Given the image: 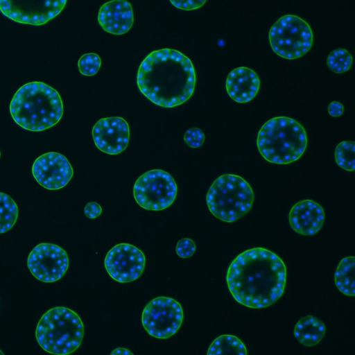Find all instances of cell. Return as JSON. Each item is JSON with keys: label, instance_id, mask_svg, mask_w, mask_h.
<instances>
[{"label": "cell", "instance_id": "6da1fadb", "mask_svg": "<svg viewBox=\"0 0 355 355\" xmlns=\"http://www.w3.org/2000/svg\"><path fill=\"white\" fill-rule=\"evenodd\" d=\"M226 281L236 302L249 308L262 309L273 304L284 293L286 268L275 253L254 248L232 261Z\"/></svg>", "mask_w": 355, "mask_h": 355}, {"label": "cell", "instance_id": "7a4b0ae2", "mask_svg": "<svg viewBox=\"0 0 355 355\" xmlns=\"http://www.w3.org/2000/svg\"><path fill=\"white\" fill-rule=\"evenodd\" d=\"M196 82L195 69L184 54L162 49L148 54L137 76L140 92L154 104L163 107L182 105L192 96Z\"/></svg>", "mask_w": 355, "mask_h": 355}, {"label": "cell", "instance_id": "3957f363", "mask_svg": "<svg viewBox=\"0 0 355 355\" xmlns=\"http://www.w3.org/2000/svg\"><path fill=\"white\" fill-rule=\"evenodd\" d=\"M10 112L20 127L39 132L59 122L63 104L54 88L42 82H30L16 92L10 103Z\"/></svg>", "mask_w": 355, "mask_h": 355}, {"label": "cell", "instance_id": "277c9868", "mask_svg": "<svg viewBox=\"0 0 355 355\" xmlns=\"http://www.w3.org/2000/svg\"><path fill=\"white\" fill-rule=\"evenodd\" d=\"M257 145L266 161L287 164L297 160L304 154L307 146V135L297 121L286 116H276L261 128Z\"/></svg>", "mask_w": 355, "mask_h": 355}, {"label": "cell", "instance_id": "5b68a950", "mask_svg": "<svg viewBox=\"0 0 355 355\" xmlns=\"http://www.w3.org/2000/svg\"><path fill=\"white\" fill-rule=\"evenodd\" d=\"M84 336V325L80 316L71 309L56 306L40 318L35 330L39 345L53 354L65 355L75 352Z\"/></svg>", "mask_w": 355, "mask_h": 355}, {"label": "cell", "instance_id": "8992f818", "mask_svg": "<svg viewBox=\"0 0 355 355\" xmlns=\"http://www.w3.org/2000/svg\"><path fill=\"white\" fill-rule=\"evenodd\" d=\"M206 200L209 210L216 218L233 223L250 211L254 193L250 184L241 176L224 174L211 184Z\"/></svg>", "mask_w": 355, "mask_h": 355}, {"label": "cell", "instance_id": "52a82bcc", "mask_svg": "<svg viewBox=\"0 0 355 355\" xmlns=\"http://www.w3.org/2000/svg\"><path fill=\"white\" fill-rule=\"evenodd\" d=\"M268 36L273 51L287 60L303 56L311 49L313 42L310 26L293 15L281 17L270 28Z\"/></svg>", "mask_w": 355, "mask_h": 355}, {"label": "cell", "instance_id": "ba28073f", "mask_svg": "<svg viewBox=\"0 0 355 355\" xmlns=\"http://www.w3.org/2000/svg\"><path fill=\"white\" fill-rule=\"evenodd\" d=\"M178 187L173 178L161 169L150 170L136 180L133 196L136 202L148 211H161L175 201Z\"/></svg>", "mask_w": 355, "mask_h": 355}, {"label": "cell", "instance_id": "9c48e42d", "mask_svg": "<svg viewBox=\"0 0 355 355\" xmlns=\"http://www.w3.org/2000/svg\"><path fill=\"white\" fill-rule=\"evenodd\" d=\"M183 317L182 307L178 301L168 297H157L145 306L141 322L149 335L166 339L178 331Z\"/></svg>", "mask_w": 355, "mask_h": 355}, {"label": "cell", "instance_id": "30bf717a", "mask_svg": "<svg viewBox=\"0 0 355 355\" xmlns=\"http://www.w3.org/2000/svg\"><path fill=\"white\" fill-rule=\"evenodd\" d=\"M69 265L66 251L58 245L42 243L30 252L27 266L32 275L40 282L52 283L60 279Z\"/></svg>", "mask_w": 355, "mask_h": 355}, {"label": "cell", "instance_id": "8fae6325", "mask_svg": "<svg viewBox=\"0 0 355 355\" xmlns=\"http://www.w3.org/2000/svg\"><path fill=\"white\" fill-rule=\"evenodd\" d=\"M105 268L108 275L119 283L137 279L146 264L143 252L129 243H119L112 248L105 258Z\"/></svg>", "mask_w": 355, "mask_h": 355}, {"label": "cell", "instance_id": "7c38bea8", "mask_svg": "<svg viewBox=\"0 0 355 355\" xmlns=\"http://www.w3.org/2000/svg\"><path fill=\"white\" fill-rule=\"evenodd\" d=\"M66 3V0H0V10L5 16L16 22L40 26L60 14Z\"/></svg>", "mask_w": 355, "mask_h": 355}, {"label": "cell", "instance_id": "4fadbf2b", "mask_svg": "<svg viewBox=\"0 0 355 355\" xmlns=\"http://www.w3.org/2000/svg\"><path fill=\"white\" fill-rule=\"evenodd\" d=\"M32 173L42 187L49 190H57L64 187L69 183L73 175V171L63 155L49 152L39 156L35 160Z\"/></svg>", "mask_w": 355, "mask_h": 355}, {"label": "cell", "instance_id": "5bb4252c", "mask_svg": "<svg viewBox=\"0 0 355 355\" xmlns=\"http://www.w3.org/2000/svg\"><path fill=\"white\" fill-rule=\"evenodd\" d=\"M92 134L96 146L111 155L122 153L130 139L128 123L119 116L99 119L94 125Z\"/></svg>", "mask_w": 355, "mask_h": 355}, {"label": "cell", "instance_id": "9a60e30c", "mask_svg": "<svg viewBox=\"0 0 355 355\" xmlns=\"http://www.w3.org/2000/svg\"><path fill=\"white\" fill-rule=\"evenodd\" d=\"M291 228L304 236H312L320 231L324 221L323 208L311 200L297 202L288 215Z\"/></svg>", "mask_w": 355, "mask_h": 355}, {"label": "cell", "instance_id": "2e32d148", "mask_svg": "<svg viewBox=\"0 0 355 355\" xmlns=\"http://www.w3.org/2000/svg\"><path fill=\"white\" fill-rule=\"evenodd\" d=\"M98 21L103 29L109 33L125 34L133 25L132 6L123 0L106 2L99 9Z\"/></svg>", "mask_w": 355, "mask_h": 355}, {"label": "cell", "instance_id": "e0dca14e", "mask_svg": "<svg viewBox=\"0 0 355 355\" xmlns=\"http://www.w3.org/2000/svg\"><path fill=\"white\" fill-rule=\"evenodd\" d=\"M225 87L233 101L239 103H248L257 96L260 87V80L252 69L239 67L229 73Z\"/></svg>", "mask_w": 355, "mask_h": 355}, {"label": "cell", "instance_id": "ac0fdd59", "mask_svg": "<svg viewBox=\"0 0 355 355\" xmlns=\"http://www.w3.org/2000/svg\"><path fill=\"white\" fill-rule=\"evenodd\" d=\"M326 331L324 323L318 318L306 315L295 324L294 336L304 346H314L323 338Z\"/></svg>", "mask_w": 355, "mask_h": 355}, {"label": "cell", "instance_id": "d6986e66", "mask_svg": "<svg viewBox=\"0 0 355 355\" xmlns=\"http://www.w3.org/2000/svg\"><path fill=\"white\" fill-rule=\"evenodd\" d=\"M354 256L343 258L335 271L334 279L336 287L345 295H354Z\"/></svg>", "mask_w": 355, "mask_h": 355}, {"label": "cell", "instance_id": "ffe728a7", "mask_svg": "<svg viewBox=\"0 0 355 355\" xmlns=\"http://www.w3.org/2000/svg\"><path fill=\"white\" fill-rule=\"evenodd\" d=\"M248 354L243 343L236 336L222 335L216 338L209 346L207 355Z\"/></svg>", "mask_w": 355, "mask_h": 355}, {"label": "cell", "instance_id": "44dd1931", "mask_svg": "<svg viewBox=\"0 0 355 355\" xmlns=\"http://www.w3.org/2000/svg\"><path fill=\"white\" fill-rule=\"evenodd\" d=\"M18 217L16 202L8 195L0 192V234L9 231Z\"/></svg>", "mask_w": 355, "mask_h": 355}, {"label": "cell", "instance_id": "7402d4cb", "mask_svg": "<svg viewBox=\"0 0 355 355\" xmlns=\"http://www.w3.org/2000/svg\"><path fill=\"white\" fill-rule=\"evenodd\" d=\"M355 146L352 141L340 142L335 150V160L336 164L347 171H354Z\"/></svg>", "mask_w": 355, "mask_h": 355}, {"label": "cell", "instance_id": "603a6c76", "mask_svg": "<svg viewBox=\"0 0 355 355\" xmlns=\"http://www.w3.org/2000/svg\"><path fill=\"white\" fill-rule=\"evenodd\" d=\"M327 64L336 73H343L348 71L352 64V57L345 49L338 48L330 53Z\"/></svg>", "mask_w": 355, "mask_h": 355}, {"label": "cell", "instance_id": "cb8c5ba5", "mask_svg": "<svg viewBox=\"0 0 355 355\" xmlns=\"http://www.w3.org/2000/svg\"><path fill=\"white\" fill-rule=\"evenodd\" d=\"M101 65L100 57L94 53L83 55L78 62V69L81 74L92 76L97 73Z\"/></svg>", "mask_w": 355, "mask_h": 355}, {"label": "cell", "instance_id": "d4e9b609", "mask_svg": "<svg viewBox=\"0 0 355 355\" xmlns=\"http://www.w3.org/2000/svg\"><path fill=\"white\" fill-rule=\"evenodd\" d=\"M184 141L188 146L196 148L204 143L205 135L200 129L191 128L185 132Z\"/></svg>", "mask_w": 355, "mask_h": 355}, {"label": "cell", "instance_id": "484cf974", "mask_svg": "<svg viewBox=\"0 0 355 355\" xmlns=\"http://www.w3.org/2000/svg\"><path fill=\"white\" fill-rule=\"evenodd\" d=\"M196 249V244L191 239L183 238L178 241L175 252L180 257L187 259L194 254Z\"/></svg>", "mask_w": 355, "mask_h": 355}, {"label": "cell", "instance_id": "4316f807", "mask_svg": "<svg viewBox=\"0 0 355 355\" xmlns=\"http://www.w3.org/2000/svg\"><path fill=\"white\" fill-rule=\"evenodd\" d=\"M173 6L184 10H191L200 8L206 1H170Z\"/></svg>", "mask_w": 355, "mask_h": 355}, {"label": "cell", "instance_id": "83f0119b", "mask_svg": "<svg viewBox=\"0 0 355 355\" xmlns=\"http://www.w3.org/2000/svg\"><path fill=\"white\" fill-rule=\"evenodd\" d=\"M84 213L89 218H96L101 214L102 208L97 202H89L85 207Z\"/></svg>", "mask_w": 355, "mask_h": 355}, {"label": "cell", "instance_id": "f1b7e54d", "mask_svg": "<svg viewBox=\"0 0 355 355\" xmlns=\"http://www.w3.org/2000/svg\"><path fill=\"white\" fill-rule=\"evenodd\" d=\"M343 105L338 101H333L328 106V112L331 116L338 117L343 114Z\"/></svg>", "mask_w": 355, "mask_h": 355}, {"label": "cell", "instance_id": "f546056e", "mask_svg": "<svg viewBox=\"0 0 355 355\" xmlns=\"http://www.w3.org/2000/svg\"><path fill=\"white\" fill-rule=\"evenodd\" d=\"M112 355H133V353L130 352V350L123 348V347H118L114 349L112 352Z\"/></svg>", "mask_w": 355, "mask_h": 355}, {"label": "cell", "instance_id": "4dcf8cb0", "mask_svg": "<svg viewBox=\"0 0 355 355\" xmlns=\"http://www.w3.org/2000/svg\"><path fill=\"white\" fill-rule=\"evenodd\" d=\"M0 354L3 355L4 353L0 349Z\"/></svg>", "mask_w": 355, "mask_h": 355}, {"label": "cell", "instance_id": "1f68e13d", "mask_svg": "<svg viewBox=\"0 0 355 355\" xmlns=\"http://www.w3.org/2000/svg\"><path fill=\"white\" fill-rule=\"evenodd\" d=\"M0 157H1V152H0Z\"/></svg>", "mask_w": 355, "mask_h": 355}]
</instances>
